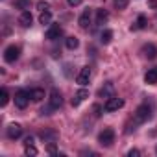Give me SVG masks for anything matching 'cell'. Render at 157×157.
Segmentation results:
<instances>
[{
    "mask_svg": "<svg viewBox=\"0 0 157 157\" xmlns=\"http://www.w3.org/2000/svg\"><path fill=\"white\" fill-rule=\"evenodd\" d=\"M150 117H151V109H150L148 104H142V105L137 107V111H135V122H137V124L146 122Z\"/></svg>",
    "mask_w": 157,
    "mask_h": 157,
    "instance_id": "obj_1",
    "label": "cell"
},
{
    "mask_svg": "<svg viewBox=\"0 0 157 157\" xmlns=\"http://www.w3.org/2000/svg\"><path fill=\"white\" fill-rule=\"evenodd\" d=\"M30 98H32V93L21 89V91H17V94H15V105H17L19 109H24V107L28 105Z\"/></svg>",
    "mask_w": 157,
    "mask_h": 157,
    "instance_id": "obj_2",
    "label": "cell"
},
{
    "mask_svg": "<svg viewBox=\"0 0 157 157\" xmlns=\"http://www.w3.org/2000/svg\"><path fill=\"white\" fill-rule=\"evenodd\" d=\"M98 142H100L102 146H111V144L115 142V131H113L111 128H105V129L98 135Z\"/></svg>",
    "mask_w": 157,
    "mask_h": 157,
    "instance_id": "obj_3",
    "label": "cell"
},
{
    "mask_svg": "<svg viewBox=\"0 0 157 157\" xmlns=\"http://www.w3.org/2000/svg\"><path fill=\"white\" fill-rule=\"evenodd\" d=\"M19 54H21V48L15 46V44H11V46L6 48V52H4V59H6L8 63H15V61L19 59Z\"/></svg>",
    "mask_w": 157,
    "mask_h": 157,
    "instance_id": "obj_4",
    "label": "cell"
},
{
    "mask_svg": "<svg viewBox=\"0 0 157 157\" xmlns=\"http://www.w3.org/2000/svg\"><path fill=\"white\" fill-rule=\"evenodd\" d=\"M122 105H124V100H122V98H117V96H113V98H109V100L105 102V105H104V111H107V113H111V111H118Z\"/></svg>",
    "mask_w": 157,
    "mask_h": 157,
    "instance_id": "obj_5",
    "label": "cell"
},
{
    "mask_svg": "<svg viewBox=\"0 0 157 157\" xmlns=\"http://www.w3.org/2000/svg\"><path fill=\"white\" fill-rule=\"evenodd\" d=\"M61 104H63V96H61V93H59L57 89H52V91H50V107L59 109Z\"/></svg>",
    "mask_w": 157,
    "mask_h": 157,
    "instance_id": "obj_6",
    "label": "cell"
},
{
    "mask_svg": "<svg viewBox=\"0 0 157 157\" xmlns=\"http://www.w3.org/2000/svg\"><path fill=\"white\" fill-rule=\"evenodd\" d=\"M89 80H91V67H83V68L80 70V74H78L76 82L80 83V85H87Z\"/></svg>",
    "mask_w": 157,
    "mask_h": 157,
    "instance_id": "obj_7",
    "label": "cell"
},
{
    "mask_svg": "<svg viewBox=\"0 0 157 157\" xmlns=\"http://www.w3.org/2000/svg\"><path fill=\"white\" fill-rule=\"evenodd\" d=\"M61 33H63L61 26H59V24H52V26L48 28V32H46V39L56 41V39H59V37H61Z\"/></svg>",
    "mask_w": 157,
    "mask_h": 157,
    "instance_id": "obj_8",
    "label": "cell"
},
{
    "mask_svg": "<svg viewBox=\"0 0 157 157\" xmlns=\"http://www.w3.org/2000/svg\"><path fill=\"white\" fill-rule=\"evenodd\" d=\"M22 135V128H21V124H17V122H13V124H10L8 126V137L10 139H19Z\"/></svg>",
    "mask_w": 157,
    "mask_h": 157,
    "instance_id": "obj_9",
    "label": "cell"
},
{
    "mask_svg": "<svg viewBox=\"0 0 157 157\" xmlns=\"http://www.w3.org/2000/svg\"><path fill=\"white\" fill-rule=\"evenodd\" d=\"M85 98H89V91L87 89H80V91H78L76 94H74V98H72V105L74 107H78V105H80Z\"/></svg>",
    "mask_w": 157,
    "mask_h": 157,
    "instance_id": "obj_10",
    "label": "cell"
},
{
    "mask_svg": "<svg viewBox=\"0 0 157 157\" xmlns=\"http://www.w3.org/2000/svg\"><path fill=\"white\" fill-rule=\"evenodd\" d=\"M98 96H100V98H107V100L113 98V96H115V89H113V85H111V83H105V85L98 91Z\"/></svg>",
    "mask_w": 157,
    "mask_h": 157,
    "instance_id": "obj_11",
    "label": "cell"
},
{
    "mask_svg": "<svg viewBox=\"0 0 157 157\" xmlns=\"http://www.w3.org/2000/svg\"><path fill=\"white\" fill-rule=\"evenodd\" d=\"M142 54H144V57H148V59H155V57H157V46H155V44H144V46H142Z\"/></svg>",
    "mask_w": 157,
    "mask_h": 157,
    "instance_id": "obj_12",
    "label": "cell"
},
{
    "mask_svg": "<svg viewBox=\"0 0 157 157\" xmlns=\"http://www.w3.org/2000/svg\"><path fill=\"white\" fill-rule=\"evenodd\" d=\"M144 82H146V83H150V85L157 83V67H155V68H150V70L146 72V76H144Z\"/></svg>",
    "mask_w": 157,
    "mask_h": 157,
    "instance_id": "obj_13",
    "label": "cell"
},
{
    "mask_svg": "<svg viewBox=\"0 0 157 157\" xmlns=\"http://www.w3.org/2000/svg\"><path fill=\"white\" fill-rule=\"evenodd\" d=\"M32 21H33V19H32V15H30V11H28V10H26V11H22V13H21V17H19V22H21L24 28H30V26H32Z\"/></svg>",
    "mask_w": 157,
    "mask_h": 157,
    "instance_id": "obj_14",
    "label": "cell"
},
{
    "mask_svg": "<svg viewBox=\"0 0 157 157\" xmlns=\"http://www.w3.org/2000/svg\"><path fill=\"white\" fill-rule=\"evenodd\" d=\"M89 24H91V10L87 8V10L82 13V17H80V26H82V28H89Z\"/></svg>",
    "mask_w": 157,
    "mask_h": 157,
    "instance_id": "obj_15",
    "label": "cell"
},
{
    "mask_svg": "<svg viewBox=\"0 0 157 157\" xmlns=\"http://www.w3.org/2000/svg\"><path fill=\"white\" fill-rule=\"evenodd\" d=\"M107 19H109V13L105 10H98V13H96V24H105Z\"/></svg>",
    "mask_w": 157,
    "mask_h": 157,
    "instance_id": "obj_16",
    "label": "cell"
},
{
    "mask_svg": "<svg viewBox=\"0 0 157 157\" xmlns=\"http://www.w3.org/2000/svg\"><path fill=\"white\" fill-rule=\"evenodd\" d=\"M41 139H43L44 142H56L57 133H56V131H43V133H41Z\"/></svg>",
    "mask_w": 157,
    "mask_h": 157,
    "instance_id": "obj_17",
    "label": "cell"
},
{
    "mask_svg": "<svg viewBox=\"0 0 157 157\" xmlns=\"http://www.w3.org/2000/svg\"><path fill=\"white\" fill-rule=\"evenodd\" d=\"M142 28H146V17L144 15H139L137 22L131 24V30H142Z\"/></svg>",
    "mask_w": 157,
    "mask_h": 157,
    "instance_id": "obj_18",
    "label": "cell"
},
{
    "mask_svg": "<svg viewBox=\"0 0 157 157\" xmlns=\"http://www.w3.org/2000/svg\"><path fill=\"white\" fill-rule=\"evenodd\" d=\"M111 39H113V32H111V30H104V32H102V35H100L102 44H109V43H111Z\"/></svg>",
    "mask_w": 157,
    "mask_h": 157,
    "instance_id": "obj_19",
    "label": "cell"
},
{
    "mask_svg": "<svg viewBox=\"0 0 157 157\" xmlns=\"http://www.w3.org/2000/svg\"><path fill=\"white\" fill-rule=\"evenodd\" d=\"M65 44H67V48H68V50H76V48H78V44H80V41H78L76 37H67Z\"/></svg>",
    "mask_w": 157,
    "mask_h": 157,
    "instance_id": "obj_20",
    "label": "cell"
},
{
    "mask_svg": "<svg viewBox=\"0 0 157 157\" xmlns=\"http://www.w3.org/2000/svg\"><path fill=\"white\" fill-rule=\"evenodd\" d=\"M50 21H52V13H50L48 10L39 15V22H41V24H50Z\"/></svg>",
    "mask_w": 157,
    "mask_h": 157,
    "instance_id": "obj_21",
    "label": "cell"
},
{
    "mask_svg": "<svg viewBox=\"0 0 157 157\" xmlns=\"http://www.w3.org/2000/svg\"><path fill=\"white\" fill-rule=\"evenodd\" d=\"M32 93V98L35 100V102H41L43 98H44V91L43 89H33V91H30Z\"/></svg>",
    "mask_w": 157,
    "mask_h": 157,
    "instance_id": "obj_22",
    "label": "cell"
},
{
    "mask_svg": "<svg viewBox=\"0 0 157 157\" xmlns=\"http://www.w3.org/2000/svg\"><path fill=\"white\" fill-rule=\"evenodd\" d=\"M8 102H10V94H8V89H2L0 91V105H8Z\"/></svg>",
    "mask_w": 157,
    "mask_h": 157,
    "instance_id": "obj_23",
    "label": "cell"
},
{
    "mask_svg": "<svg viewBox=\"0 0 157 157\" xmlns=\"http://www.w3.org/2000/svg\"><path fill=\"white\" fill-rule=\"evenodd\" d=\"M15 8H19V10L26 11V10L30 8V0H15Z\"/></svg>",
    "mask_w": 157,
    "mask_h": 157,
    "instance_id": "obj_24",
    "label": "cell"
},
{
    "mask_svg": "<svg viewBox=\"0 0 157 157\" xmlns=\"http://www.w3.org/2000/svg\"><path fill=\"white\" fill-rule=\"evenodd\" d=\"M24 153H26L28 157H30V155H32V157H35V155H37L39 151H37V148H35L33 144H28V146L24 148Z\"/></svg>",
    "mask_w": 157,
    "mask_h": 157,
    "instance_id": "obj_25",
    "label": "cell"
},
{
    "mask_svg": "<svg viewBox=\"0 0 157 157\" xmlns=\"http://www.w3.org/2000/svg\"><path fill=\"white\" fill-rule=\"evenodd\" d=\"M113 4L118 8V10H124L128 6V0H113Z\"/></svg>",
    "mask_w": 157,
    "mask_h": 157,
    "instance_id": "obj_26",
    "label": "cell"
},
{
    "mask_svg": "<svg viewBox=\"0 0 157 157\" xmlns=\"http://www.w3.org/2000/svg\"><path fill=\"white\" fill-rule=\"evenodd\" d=\"M46 151H48V153H52V155H56V153H57V148H56V144H54V142H48V146H46Z\"/></svg>",
    "mask_w": 157,
    "mask_h": 157,
    "instance_id": "obj_27",
    "label": "cell"
},
{
    "mask_svg": "<svg viewBox=\"0 0 157 157\" xmlns=\"http://www.w3.org/2000/svg\"><path fill=\"white\" fill-rule=\"evenodd\" d=\"M67 2H68V6H72V8H76V6H80V4L83 2V0H67Z\"/></svg>",
    "mask_w": 157,
    "mask_h": 157,
    "instance_id": "obj_28",
    "label": "cell"
},
{
    "mask_svg": "<svg viewBox=\"0 0 157 157\" xmlns=\"http://www.w3.org/2000/svg\"><path fill=\"white\" fill-rule=\"evenodd\" d=\"M128 155H129V157H139V155H140V151H139L137 148H133V150H129V151H128Z\"/></svg>",
    "mask_w": 157,
    "mask_h": 157,
    "instance_id": "obj_29",
    "label": "cell"
},
{
    "mask_svg": "<svg viewBox=\"0 0 157 157\" xmlns=\"http://www.w3.org/2000/svg\"><path fill=\"white\" fill-rule=\"evenodd\" d=\"M37 8H39V10H43V11H46V10H48V4H46V2H39V4H37Z\"/></svg>",
    "mask_w": 157,
    "mask_h": 157,
    "instance_id": "obj_30",
    "label": "cell"
},
{
    "mask_svg": "<svg viewBox=\"0 0 157 157\" xmlns=\"http://www.w3.org/2000/svg\"><path fill=\"white\" fill-rule=\"evenodd\" d=\"M93 111H94V115H96V117H100V115H102V107H100V105H94V107H93Z\"/></svg>",
    "mask_w": 157,
    "mask_h": 157,
    "instance_id": "obj_31",
    "label": "cell"
},
{
    "mask_svg": "<svg viewBox=\"0 0 157 157\" xmlns=\"http://www.w3.org/2000/svg\"><path fill=\"white\" fill-rule=\"evenodd\" d=\"M24 144H26V146H28V144H33V137H32V135H28V137L24 139Z\"/></svg>",
    "mask_w": 157,
    "mask_h": 157,
    "instance_id": "obj_32",
    "label": "cell"
},
{
    "mask_svg": "<svg viewBox=\"0 0 157 157\" xmlns=\"http://www.w3.org/2000/svg\"><path fill=\"white\" fill-rule=\"evenodd\" d=\"M150 6L151 8H157V0H150Z\"/></svg>",
    "mask_w": 157,
    "mask_h": 157,
    "instance_id": "obj_33",
    "label": "cell"
},
{
    "mask_svg": "<svg viewBox=\"0 0 157 157\" xmlns=\"http://www.w3.org/2000/svg\"><path fill=\"white\" fill-rule=\"evenodd\" d=\"M155 151H157V148H155Z\"/></svg>",
    "mask_w": 157,
    "mask_h": 157,
    "instance_id": "obj_34",
    "label": "cell"
}]
</instances>
